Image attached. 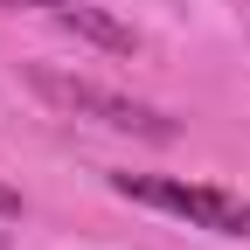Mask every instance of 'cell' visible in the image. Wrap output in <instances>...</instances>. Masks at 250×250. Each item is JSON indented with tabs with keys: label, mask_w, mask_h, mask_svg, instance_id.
<instances>
[{
	"label": "cell",
	"mask_w": 250,
	"mask_h": 250,
	"mask_svg": "<svg viewBox=\"0 0 250 250\" xmlns=\"http://www.w3.org/2000/svg\"><path fill=\"white\" fill-rule=\"evenodd\" d=\"M28 90H35L42 104H56V111H70V118H90V125H104V132H132V139H153V146H167L181 132L160 104H139V98H125V90H104V83H90V77L49 70V62L28 70Z\"/></svg>",
	"instance_id": "7a4b0ae2"
},
{
	"label": "cell",
	"mask_w": 250,
	"mask_h": 250,
	"mask_svg": "<svg viewBox=\"0 0 250 250\" xmlns=\"http://www.w3.org/2000/svg\"><path fill=\"white\" fill-rule=\"evenodd\" d=\"M56 21L70 28V35H90V42H104V49H118V56H125V49H139V42H132V28H118V21H104L98 7H83V0H77V7H56Z\"/></svg>",
	"instance_id": "3957f363"
},
{
	"label": "cell",
	"mask_w": 250,
	"mask_h": 250,
	"mask_svg": "<svg viewBox=\"0 0 250 250\" xmlns=\"http://www.w3.org/2000/svg\"><path fill=\"white\" fill-rule=\"evenodd\" d=\"M14 208H21V195H14L7 181H0V215H14Z\"/></svg>",
	"instance_id": "5b68a950"
},
{
	"label": "cell",
	"mask_w": 250,
	"mask_h": 250,
	"mask_svg": "<svg viewBox=\"0 0 250 250\" xmlns=\"http://www.w3.org/2000/svg\"><path fill=\"white\" fill-rule=\"evenodd\" d=\"M0 7H77V0H0Z\"/></svg>",
	"instance_id": "277c9868"
},
{
	"label": "cell",
	"mask_w": 250,
	"mask_h": 250,
	"mask_svg": "<svg viewBox=\"0 0 250 250\" xmlns=\"http://www.w3.org/2000/svg\"><path fill=\"white\" fill-rule=\"evenodd\" d=\"M0 250H7V229H0Z\"/></svg>",
	"instance_id": "8992f818"
},
{
	"label": "cell",
	"mask_w": 250,
	"mask_h": 250,
	"mask_svg": "<svg viewBox=\"0 0 250 250\" xmlns=\"http://www.w3.org/2000/svg\"><path fill=\"white\" fill-rule=\"evenodd\" d=\"M111 195L139 202V208H153V215H174V223H188V229L250 243V202L236 195V188L181 181V174H111Z\"/></svg>",
	"instance_id": "6da1fadb"
}]
</instances>
